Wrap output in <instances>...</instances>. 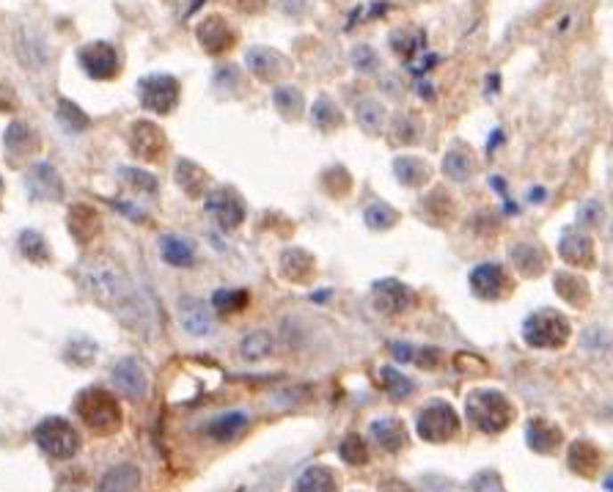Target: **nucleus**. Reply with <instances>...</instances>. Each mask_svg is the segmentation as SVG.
<instances>
[{
	"mask_svg": "<svg viewBox=\"0 0 613 492\" xmlns=\"http://www.w3.org/2000/svg\"><path fill=\"white\" fill-rule=\"evenodd\" d=\"M80 281L91 298L116 311L124 324H130L143 339H151V308L141 291L127 281V275L108 258H88L80 265Z\"/></svg>",
	"mask_w": 613,
	"mask_h": 492,
	"instance_id": "nucleus-1",
	"label": "nucleus"
},
{
	"mask_svg": "<svg viewBox=\"0 0 613 492\" xmlns=\"http://www.w3.org/2000/svg\"><path fill=\"white\" fill-rule=\"evenodd\" d=\"M465 415L468 421L476 426L478 432H503L506 426L514 418V407L511 402L503 397L501 390H490V388H478L470 390L465 399Z\"/></svg>",
	"mask_w": 613,
	"mask_h": 492,
	"instance_id": "nucleus-2",
	"label": "nucleus"
},
{
	"mask_svg": "<svg viewBox=\"0 0 613 492\" xmlns=\"http://www.w3.org/2000/svg\"><path fill=\"white\" fill-rule=\"evenodd\" d=\"M75 413L96 435H113L121 426V407L105 388H86L75 399Z\"/></svg>",
	"mask_w": 613,
	"mask_h": 492,
	"instance_id": "nucleus-3",
	"label": "nucleus"
},
{
	"mask_svg": "<svg viewBox=\"0 0 613 492\" xmlns=\"http://www.w3.org/2000/svg\"><path fill=\"white\" fill-rule=\"evenodd\" d=\"M569 322L561 311L539 308L523 322V339L539 349H559L569 341Z\"/></svg>",
	"mask_w": 613,
	"mask_h": 492,
	"instance_id": "nucleus-4",
	"label": "nucleus"
},
{
	"mask_svg": "<svg viewBox=\"0 0 613 492\" xmlns=\"http://www.w3.org/2000/svg\"><path fill=\"white\" fill-rule=\"evenodd\" d=\"M34 440L53 459H72L80 448L78 430L67 418H58V415L39 421V426L34 430Z\"/></svg>",
	"mask_w": 613,
	"mask_h": 492,
	"instance_id": "nucleus-5",
	"label": "nucleus"
},
{
	"mask_svg": "<svg viewBox=\"0 0 613 492\" xmlns=\"http://www.w3.org/2000/svg\"><path fill=\"white\" fill-rule=\"evenodd\" d=\"M460 432V415L448 402H432L418 413V435L429 443H445Z\"/></svg>",
	"mask_w": 613,
	"mask_h": 492,
	"instance_id": "nucleus-6",
	"label": "nucleus"
},
{
	"mask_svg": "<svg viewBox=\"0 0 613 492\" xmlns=\"http://www.w3.org/2000/svg\"><path fill=\"white\" fill-rule=\"evenodd\" d=\"M138 91H141V105L157 116L171 113L179 102V80L171 75H149L138 83Z\"/></svg>",
	"mask_w": 613,
	"mask_h": 492,
	"instance_id": "nucleus-7",
	"label": "nucleus"
},
{
	"mask_svg": "<svg viewBox=\"0 0 613 492\" xmlns=\"http://www.w3.org/2000/svg\"><path fill=\"white\" fill-rule=\"evenodd\" d=\"M468 283H470V291L481 300H501L511 291L509 273L501 265H495V261H484V265L473 267L468 275Z\"/></svg>",
	"mask_w": 613,
	"mask_h": 492,
	"instance_id": "nucleus-8",
	"label": "nucleus"
},
{
	"mask_svg": "<svg viewBox=\"0 0 613 492\" xmlns=\"http://www.w3.org/2000/svg\"><path fill=\"white\" fill-rule=\"evenodd\" d=\"M78 61H80L83 72L94 80H110L119 75V67H121L116 47L108 42H91V45L80 47Z\"/></svg>",
	"mask_w": 613,
	"mask_h": 492,
	"instance_id": "nucleus-9",
	"label": "nucleus"
},
{
	"mask_svg": "<svg viewBox=\"0 0 613 492\" xmlns=\"http://www.w3.org/2000/svg\"><path fill=\"white\" fill-rule=\"evenodd\" d=\"M130 149L138 160L143 162H157L163 160L166 149H168V141H166V133L159 129L157 124L151 121H138L133 124L130 129Z\"/></svg>",
	"mask_w": 613,
	"mask_h": 492,
	"instance_id": "nucleus-10",
	"label": "nucleus"
},
{
	"mask_svg": "<svg viewBox=\"0 0 613 492\" xmlns=\"http://www.w3.org/2000/svg\"><path fill=\"white\" fill-rule=\"evenodd\" d=\"M25 190H28L30 199H37V201H61L63 199V182L50 162H37V166L28 168Z\"/></svg>",
	"mask_w": 613,
	"mask_h": 492,
	"instance_id": "nucleus-11",
	"label": "nucleus"
},
{
	"mask_svg": "<svg viewBox=\"0 0 613 492\" xmlns=\"http://www.w3.org/2000/svg\"><path fill=\"white\" fill-rule=\"evenodd\" d=\"M207 212L220 228H237L245 220V204L234 190H212L207 195Z\"/></svg>",
	"mask_w": 613,
	"mask_h": 492,
	"instance_id": "nucleus-12",
	"label": "nucleus"
},
{
	"mask_svg": "<svg viewBox=\"0 0 613 492\" xmlns=\"http://www.w3.org/2000/svg\"><path fill=\"white\" fill-rule=\"evenodd\" d=\"M374 308L382 314V316H396L402 311H407L413 294L405 283H399L396 278H382L374 283Z\"/></svg>",
	"mask_w": 613,
	"mask_h": 492,
	"instance_id": "nucleus-13",
	"label": "nucleus"
},
{
	"mask_svg": "<svg viewBox=\"0 0 613 492\" xmlns=\"http://www.w3.org/2000/svg\"><path fill=\"white\" fill-rule=\"evenodd\" d=\"M113 385L127 399H143L149 390V377L135 357H124L113 366Z\"/></svg>",
	"mask_w": 613,
	"mask_h": 492,
	"instance_id": "nucleus-14",
	"label": "nucleus"
},
{
	"mask_svg": "<svg viewBox=\"0 0 613 492\" xmlns=\"http://www.w3.org/2000/svg\"><path fill=\"white\" fill-rule=\"evenodd\" d=\"M176 308H179V322L190 336H209L215 331V319L201 300L182 298Z\"/></svg>",
	"mask_w": 613,
	"mask_h": 492,
	"instance_id": "nucleus-15",
	"label": "nucleus"
},
{
	"mask_svg": "<svg viewBox=\"0 0 613 492\" xmlns=\"http://www.w3.org/2000/svg\"><path fill=\"white\" fill-rule=\"evenodd\" d=\"M245 63L259 80H278L289 70L286 58L275 50H267V47H250L245 55Z\"/></svg>",
	"mask_w": 613,
	"mask_h": 492,
	"instance_id": "nucleus-16",
	"label": "nucleus"
},
{
	"mask_svg": "<svg viewBox=\"0 0 613 492\" xmlns=\"http://www.w3.org/2000/svg\"><path fill=\"white\" fill-rule=\"evenodd\" d=\"M199 42L209 55H220L234 45V30L223 17H207L199 25Z\"/></svg>",
	"mask_w": 613,
	"mask_h": 492,
	"instance_id": "nucleus-17",
	"label": "nucleus"
},
{
	"mask_svg": "<svg viewBox=\"0 0 613 492\" xmlns=\"http://www.w3.org/2000/svg\"><path fill=\"white\" fill-rule=\"evenodd\" d=\"M559 253L564 261L575 267H592L594 265V242L584 232H567L559 242Z\"/></svg>",
	"mask_w": 613,
	"mask_h": 492,
	"instance_id": "nucleus-18",
	"label": "nucleus"
},
{
	"mask_svg": "<svg viewBox=\"0 0 613 492\" xmlns=\"http://www.w3.org/2000/svg\"><path fill=\"white\" fill-rule=\"evenodd\" d=\"M526 440L536 454H551V451H556L561 446V430L551 421L534 418V421H528Z\"/></svg>",
	"mask_w": 613,
	"mask_h": 492,
	"instance_id": "nucleus-19",
	"label": "nucleus"
},
{
	"mask_svg": "<svg viewBox=\"0 0 613 492\" xmlns=\"http://www.w3.org/2000/svg\"><path fill=\"white\" fill-rule=\"evenodd\" d=\"M69 232L78 242H91L96 234H100V215H96V209H91L88 204H75L69 209Z\"/></svg>",
	"mask_w": 613,
	"mask_h": 492,
	"instance_id": "nucleus-20",
	"label": "nucleus"
},
{
	"mask_svg": "<svg viewBox=\"0 0 613 492\" xmlns=\"http://www.w3.org/2000/svg\"><path fill=\"white\" fill-rule=\"evenodd\" d=\"M553 286H556V291H559V298L561 300H567L569 306H575V308H584L592 298H589V283L580 278V275H575V273H567V270H561V273H556L553 275Z\"/></svg>",
	"mask_w": 613,
	"mask_h": 492,
	"instance_id": "nucleus-21",
	"label": "nucleus"
},
{
	"mask_svg": "<svg viewBox=\"0 0 613 492\" xmlns=\"http://www.w3.org/2000/svg\"><path fill=\"white\" fill-rule=\"evenodd\" d=\"M372 438H374V443L380 448L391 451V454H396V451H402L407 446L405 426L396 418H380V421H374L372 423Z\"/></svg>",
	"mask_w": 613,
	"mask_h": 492,
	"instance_id": "nucleus-22",
	"label": "nucleus"
},
{
	"mask_svg": "<svg viewBox=\"0 0 613 492\" xmlns=\"http://www.w3.org/2000/svg\"><path fill=\"white\" fill-rule=\"evenodd\" d=\"M281 270L292 283H308L314 278V258L303 248H292L281 256Z\"/></svg>",
	"mask_w": 613,
	"mask_h": 492,
	"instance_id": "nucleus-23",
	"label": "nucleus"
},
{
	"mask_svg": "<svg viewBox=\"0 0 613 492\" xmlns=\"http://www.w3.org/2000/svg\"><path fill=\"white\" fill-rule=\"evenodd\" d=\"M141 484V473L135 465H116L102 479L96 492H135Z\"/></svg>",
	"mask_w": 613,
	"mask_h": 492,
	"instance_id": "nucleus-24",
	"label": "nucleus"
},
{
	"mask_svg": "<svg viewBox=\"0 0 613 492\" xmlns=\"http://www.w3.org/2000/svg\"><path fill=\"white\" fill-rule=\"evenodd\" d=\"M159 256H163L174 267H190L192 261H196V245L184 237L168 234V237L159 240Z\"/></svg>",
	"mask_w": 613,
	"mask_h": 492,
	"instance_id": "nucleus-25",
	"label": "nucleus"
},
{
	"mask_svg": "<svg viewBox=\"0 0 613 492\" xmlns=\"http://www.w3.org/2000/svg\"><path fill=\"white\" fill-rule=\"evenodd\" d=\"M245 426H248L245 413H225V415H217L207 423V435L217 443H229L245 430Z\"/></svg>",
	"mask_w": 613,
	"mask_h": 492,
	"instance_id": "nucleus-26",
	"label": "nucleus"
},
{
	"mask_svg": "<svg viewBox=\"0 0 613 492\" xmlns=\"http://www.w3.org/2000/svg\"><path fill=\"white\" fill-rule=\"evenodd\" d=\"M6 152L14 154V157H28V154H34L37 146H39V138L34 135V129H30L28 124L22 121H14L9 129H6Z\"/></svg>",
	"mask_w": 613,
	"mask_h": 492,
	"instance_id": "nucleus-27",
	"label": "nucleus"
},
{
	"mask_svg": "<svg viewBox=\"0 0 613 492\" xmlns=\"http://www.w3.org/2000/svg\"><path fill=\"white\" fill-rule=\"evenodd\" d=\"M394 174L405 187H421L429 179L427 162L418 160V157H396L394 160Z\"/></svg>",
	"mask_w": 613,
	"mask_h": 492,
	"instance_id": "nucleus-28",
	"label": "nucleus"
},
{
	"mask_svg": "<svg viewBox=\"0 0 613 492\" xmlns=\"http://www.w3.org/2000/svg\"><path fill=\"white\" fill-rule=\"evenodd\" d=\"M569 468L577 471L580 476H592L600 468V451L597 446L586 443V440H577L569 446Z\"/></svg>",
	"mask_w": 613,
	"mask_h": 492,
	"instance_id": "nucleus-29",
	"label": "nucleus"
},
{
	"mask_svg": "<svg viewBox=\"0 0 613 492\" xmlns=\"http://www.w3.org/2000/svg\"><path fill=\"white\" fill-rule=\"evenodd\" d=\"M511 261L523 275H542L547 267V258L536 245H514L511 248Z\"/></svg>",
	"mask_w": 613,
	"mask_h": 492,
	"instance_id": "nucleus-30",
	"label": "nucleus"
},
{
	"mask_svg": "<svg viewBox=\"0 0 613 492\" xmlns=\"http://www.w3.org/2000/svg\"><path fill=\"white\" fill-rule=\"evenodd\" d=\"M176 182L179 187L190 195V199H199V195L207 190V174L196 166V162H190V160H179V166H176Z\"/></svg>",
	"mask_w": 613,
	"mask_h": 492,
	"instance_id": "nucleus-31",
	"label": "nucleus"
},
{
	"mask_svg": "<svg viewBox=\"0 0 613 492\" xmlns=\"http://www.w3.org/2000/svg\"><path fill=\"white\" fill-rule=\"evenodd\" d=\"M344 121L339 105L331 100V96H319V100L311 105V124L319 127L322 133H331V129H339Z\"/></svg>",
	"mask_w": 613,
	"mask_h": 492,
	"instance_id": "nucleus-32",
	"label": "nucleus"
},
{
	"mask_svg": "<svg viewBox=\"0 0 613 492\" xmlns=\"http://www.w3.org/2000/svg\"><path fill=\"white\" fill-rule=\"evenodd\" d=\"M298 492H339V481L328 468H308L300 479H298Z\"/></svg>",
	"mask_w": 613,
	"mask_h": 492,
	"instance_id": "nucleus-33",
	"label": "nucleus"
},
{
	"mask_svg": "<svg viewBox=\"0 0 613 492\" xmlns=\"http://www.w3.org/2000/svg\"><path fill=\"white\" fill-rule=\"evenodd\" d=\"M443 174L454 182H465L473 174V160L465 149H448V154L443 157Z\"/></svg>",
	"mask_w": 613,
	"mask_h": 492,
	"instance_id": "nucleus-34",
	"label": "nucleus"
},
{
	"mask_svg": "<svg viewBox=\"0 0 613 492\" xmlns=\"http://www.w3.org/2000/svg\"><path fill=\"white\" fill-rule=\"evenodd\" d=\"M273 105L283 119H298L303 113V94L295 86H281L273 94Z\"/></svg>",
	"mask_w": 613,
	"mask_h": 492,
	"instance_id": "nucleus-35",
	"label": "nucleus"
},
{
	"mask_svg": "<svg viewBox=\"0 0 613 492\" xmlns=\"http://www.w3.org/2000/svg\"><path fill=\"white\" fill-rule=\"evenodd\" d=\"M212 306L217 314L223 316H232L237 311H242L248 306V291L245 289H217L212 294Z\"/></svg>",
	"mask_w": 613,
	"mask_h": 492,
	"instance_id": "nucleus-36",
	"label": "nucleus"
},
{
	"mask_svg": "<svg viewBox=\"0 0 613 492\" xmlns=\"http://www.w3.org/2000/svg\"><path fill=\"white\" fill-rule=\"evenodd\" d=\"M355 119H358L366 133H380L385 124V108L377 100H361L355 105Z\"/></svg>",
	"mask_w": 613,
	"mask_h": 492,
	"instance_id": "nucleus-37",
	"label": "nucleus"
},
{
	"mask_svg": "<svg viewBox=\"0 0 613 492\" xmlns=\"http://www.w3.org/2000/svg\"><path fill=\"white\" fill-rule=\"evenodd\" d=\"M364 220H366L369 228H377V232H388L391 226L399 223V212L394 207H388L385 201H374V204L366 207Z\"/></svg>",
	"mask_w": 613,
	"mask_h": 492,
	"instance_id": "nucleus-38",
	"label": "nucleus"
},
{
	"mask_svg": "<svg viewBox=\"0 0 613 492\" xmlns=\"http://www.w3.org/2000/svg\"><path fill=\"white\" fill-rule=\"evenodd\" d=\"M58 124L67 129V133H83V129H88V116L69 100H58Z\"/></svg>",
	"mask_w": 613,
	"mask_h": 492,
	"instance_id": "nucleus-39",
	"label": "nucleus"
},
{
	"mask_svg": "<svg viewBox=\"0 0 613 492\" xmlns=\"http://www.w3.org/2000/svg\"><path fill=\"white\" fill-rule=\"evenodd\" d=\"M380 385L385 388V393H388L391 399H407L410 393H413V382L399 372V369H394V366H385L382 372H380Z\"/></svg>",
	"mask_w": 613,
	"mask_h": 492,
	"instance_id": "nucleus-40",
	"label": "nucleus"
},
{
	"mask_svg": "<svg viewBox=\"0 0 613 492\" xmlns=\"http://www.w3.org/2000/svg\"><path fill=\"white\" fill-rule=\"evenodd\" d=\"M17 245H20V253H22L28 261H37V265H45V261L50 258V248H47L45 237L37 234V232H22L20 240H17Z\"/></svg>",
	"mask_w": 613,
	"mask_h": 492,
	"instance_id": "nucleus-41",
	"label": "nucleus"
},
{
	"mask_svg": "<svg viewBox=\"0 0 613 492\" xmlns=\"http://www.w3.org/2000/svg\"><path fill=\"white\" fill-rule=\"evenodd\" d=\"M270 349H273V336H270L267 331H253V333L245 336L242 344H240V352H242L248 360H262V357L270 355Z\"/></svg>",
	"mask_w": 613,
	"mask_h": 492,
	"instance_id": "nucleus-42",
	"label": "nucleus"
},
{
	"mask_svg": "<svg viewBox=\"0 0 613 492\" xmlns=\"http://www.w3.org/2000/svg\"><path fill=\"white\" fill-rule=\"evenodd\" d=\"M339 454L347 465H366L369 463V448L361 435H347L339 446Z\"/></svg>",
	"mask_w": 613,
	"mask_h": 492,
	"instance_id": "nucleus-43",
	"label": "nucleus"
},
{
	"mask_svg": "<svg viewBox=\"0 0 613 492\" xmlns=\"http://www.w3.org/2000/svg\"><path fill=\"white\" fill-rule=\"evenodd\" d=\"M94 357H96V344L88 341V339H75L67 347V360H69V364L88 366V364H94Z\"/></svg>",
	"mask_w": 613,
	"mask_h": 492,
	"instance_id": "nucleus-44",
	"label": "nucleus"
},
{
	"mask_svg": "<svg viewBox=\"0 0 613 492\" xmlns=\"http://www.w3.org/2000/svg\"><path fill=\"white\" fill-rule=\"evenodd\" d=\"M121 179L130 187L141 190V193H149V195L157 193V179L151 174L141 171V168H121Z\"/></svg>",
	"mask_w": 613,
	"mask_h": 492,
	"instance_id": "nucleus-45",
	"label": "nucleus"
},
{
	"mask_svg": "<svg viewBox=\"0 0 613 492\" xmlns=\"http://www.w3.org/2000/svg\"><path fill=\"white\" fill-rule=\"evenodd\" d=\"M349 58H352V67L358 72H374L377 70V53L372 47H366V45L355 47Z\"/></svg>",
	"mask_w": 613,
	"mask_h": 492,
	"instance_id": "nucleus-46",
	"label": "nucleus"
},
{
	"mask_svg": "<svg viewBox=\"0 0 613 492\" xmlns=\"http://www.w3.org/2000/svg\"><path fill=\"white\" fill-rule=\"evenodd\" d=\"M470 489L473 492H503V484H501V479L493 471H484V473H478L470 481Z\"/></svg>",
	"mask_w": 613,
	"mask_h": 492,
	"instance_id": "nucleus-47",
	"label": "nucleus"
},
{
	"mask_svg": "<svg viewBox=\"0 0 613 492\" xmlns=\"http://www.w3.org/2000/svg\"><path fill=\"white\" fill-rule=\"evenodd\" d=\"M394 135L399 138V144H415V138H418L415 127L410 124V119H407V116L396 119V124H394Z\"/></svg>",
	"mask_w": 613,
	"mask_h": 492,
	"instance_id": "nucleus-48",
	"label": "nucleus"
},
{
	"mask_svg": "<svg viewBox=\"0 0 613 492\" xmlns=\"http://www.w3.org/2000/svg\"><path fill=\"white\" fill-rule=\"evenodd\" d=\"M440 357H443V352H440V349H435V347H424L421 352H418V360H415V364H418V366H424V369H435Z\"/></svg>",
	"mask_w": 613,
	"mask_h": 492,
	"instance_id": "nucleus-49",
	"label": "nucleus"
},
{
	"mask_svg": "<svg viewBox=\"0 0 613 492\" xmlns=\"http://www.w3.org/2000/svg\"><path fill=\"white\" fill-rule=\"evenodd\" d=\"M391 349H394V355L402 360V364H407V360H413V347H407V344H394Z\"/></svg>",
	"mask_w": 613,
	"mask_h": 492,
	"instance_id": "nucleus-50",
	"label": "nucleus"
},
{
	"mask_svg": "<svg viewBox=\"0 0 613 492\" xmlns=\"http://www.w3.org/2000/svg\"><path fill=\"white\" fill-rule=\"evenodd\" d=\"M380 492H410V487L402 484V481H388V484H382Z\"/></svg>",
	"mask_w": 613,
	"mask_h": 492,
	"instance_id": "nucleus-51",
	"label": "nucleus"
}]
</instances>
